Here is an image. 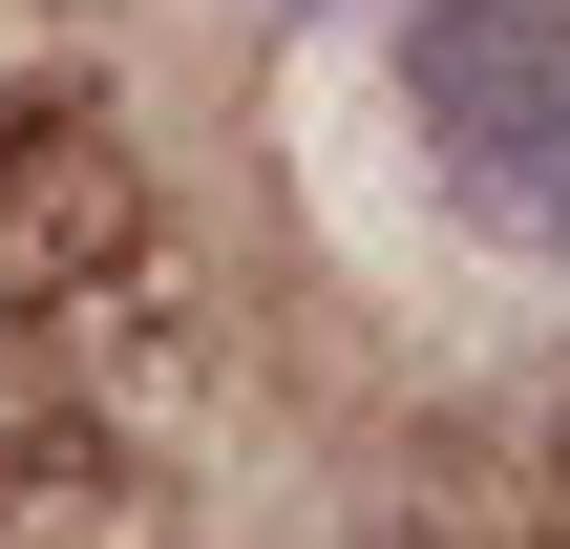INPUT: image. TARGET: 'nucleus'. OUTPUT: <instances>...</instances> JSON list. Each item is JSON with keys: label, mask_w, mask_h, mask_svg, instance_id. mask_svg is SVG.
<instances>
[{"label": "nucleus", "mask_w": 570, "mask_h": 549, "mask_svg": "<svg viewBox=\"0 0 570 549\" xmlns=\"http://www.w3.org/2000/svg\"><path fill=\"white\" fill-rule=\"evenodd\" d=\"M0 549H169V508H148L127 465H21V487H0Z\"/></svg>", "instance_id": "f03ea898"}, {"label": "nucleus", "mask_w": 570, "mask_h": 549, "mask_svg": "<svg viewBox=\"0 0 570 549\" xmlns=\"http://www.w3.org/2000/svg\"><path fill=\"white\" fill-rule=\"evenodd\" d=\"M402 106L487 233L570 254V0H402Z\"/></svg>", "instance_id": "f257e3e1"}]
</instances>
